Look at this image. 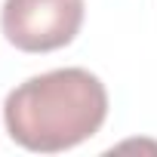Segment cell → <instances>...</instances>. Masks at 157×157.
Masks as SVG:
<instances>
[{
  "label": "cell",
  "mask_w": 157,
  "mask_h": 157,
  "mask_svg": "<svg viewBox=\"0 0 157 157\" xmlns=\"http://www.w3.org/2000/svg\"><path fill=\"white\" fill-rule=\"evenodd\" d=\"M108 117V93L96 74L59 68L19 83L3 105V120L28 151L56 154L99 132Z\"/></svg>",
  "instance_id": "6da1fadb"
},
{
  "label": "cell",
  "mask_w": 157,
  "mask_h": 157,
  "mask_svg": "<svg viewBox=\"0 0 157 157\" xmlns=\"http://www.w3.org/2000/svg\"><path fill=\"white\" fill-rule=\"evenodd\" d=\"M83 13V0H6L0 25L16 49L52 52L77 37Z\"/></svg>",
  "instance_id": "7a4b0ae2"
}]
</instances>
